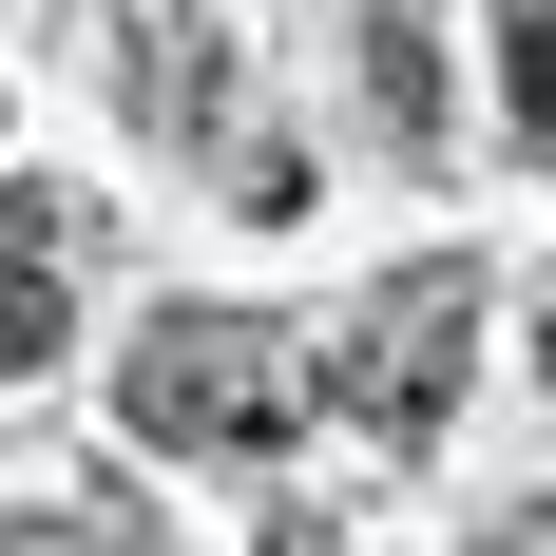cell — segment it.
<instances>
[{
    "mask_svg": "<svg viewBox=\"0 0 556 556\" xmlns=\"http://www.w3.org/2000/svg\"><path fill=\"white\" fill-rule=\"evenodd\" d=\"M115 422L154 460H288L327 422V365L269 327V307H154L115 345Z\"/></svg>",
    "mask_w": 556,
    "mask_h": 556,
    "instance_id": "cell-1",
    "label": "cell"
},
{
    "mask_svg": "<svg viewBox=\"0 0 556 556\" xmlns=\"http://www.w3.org/2000/svg\"><path fill=\"white\" fill-rule=\"evenodd\" d=\"M460 345H480V269H403L365 327H345V422L365 442H442V403H460Z\"/></svg>",
    "mask_w": 556,
    "mask_h": 556,
    "instance_id": "cell-2",
    "label": "cell"
},
{
    "mask_svg": "<svg viewBox=\"0 0 556 556\" xmlns=\"http://www.w3.org/2000/svg\"><path fill=\"white\" fill-rule=\"evenodd\" d=\"M58 345H77V230L0 192V384H39Z\"/></svg>",
    "mask_w": 556,
    "mask_h": 556,
    "instance_id": "cell-3",
    "label": "cell"
},
{
    "mask_svg": "<svg viewBox=\"0 0 556 556\" xmlns=\"http://www.w3.org/2000/svg\"><path fill=\"white\" fill-rule=\"evenodd\" d=\"M365 115H384L403 154L460 135V97H442V0H365Z\"/></svg>",
    "mask_w": 556,
    "mask_h": 556,
    "instance_id": "cell-4",
    "label": "cell"
},
{
    "mask_svg": "<svg viewBox=\"0 0 556 556\" xmlns=\"http://www.w3.org/2000/svg\"><path fill=\"white\" fill-rule=\"evenodd\" d=\"M135 39H154V115L212 135V115H230V20H135Z\"/></svg>",
    "mask_w": 556,
    "mask_h": 556,
    "instance_id": "cell-5",
    "label": "cell"
},
{
    "mask_svg": "<svg viewBox=\"0 0 556 556\" xmlns=\"http://www.w3.org/2000/svg\"><path fill=\"white\" fill-rule=\"evenodd\" d=\"M500 97H518V135L556 154V0H500Z\"/></svg>",
    "mask_w": 556,
    "mask_h": 556,
    "instance_id": "cell-6",
    "label": "cell"
},
{
    "mask_svg": "<svg viewBox=\"0 0 556 556\" xmlns=\"http://www.w3.org/2000/svg\"><path fill=\"white\" fill-rule=\"evenodd\" d=\"M538 384H556V307H538Z\"/></svg>",
    "mask_w": 556,
    "mask_h": 556,
    "instance_id": "cell-7",
    "label": "cell"
}]
</instances>
